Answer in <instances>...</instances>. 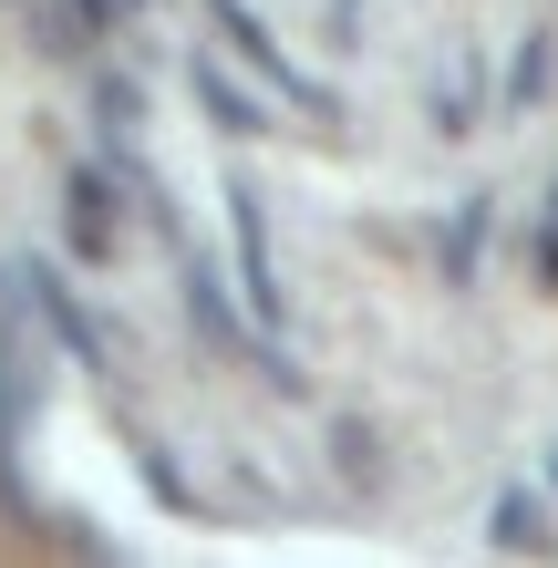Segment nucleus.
Here are the masks:
<instances>
[{"label":"nucleus","mask_w":558,"mask_h":568,"mask_svg":"<svg viewBox=\"0 0 558 568\" xmlns=\"http://www.w3.org/2000/svg\"><path fill=\"white\" fill-rule=\"evenodd\" d=\"M21 270H31V300H42V321H52V331H62V342H73V352L93 362V373H104V331H93V321H83V300H73V290H62V280L42 270V258H21Z\"/></svg>","instance_id":"20e7f679"},{"label":"nucleus","mask_w":558,"mask_h":568,"mask_svg":"<svg viewBox=\"0 0 558 568\" xmlns=\"http://www.w3.org/2000/svg\"><path fill=\"white\" fill-rule=\"evenodd\" d=\"M196 104H207V124H217V135H258V124H270V104H248V93L227 83L217 62H196Z\"/></svg>","instance_id":"39448f33"},{"label":"nucleus","mask_w":558,"mask_h":568,"mask_svg":"<svg viewBox=\"0 0 558 568\" xmlns=\"http://www.w3.org/2000/svg\"><path fill=\"white\" fill-rule=\"evenodd\" d=\"M435 124H445V135H466V124H476V52H455V73H445V104H435Z\"/></svg>","instance_id":"1a4fd4ad"},{"label":"nucleus","mask_w":558,"mask_h":568,"mask_svg":"<svg viewBox=\"0 0 558 568\" xmlns=\"http://www.w3.org/2000/svg\"><path fill=\"white\" fill-rule=\"evenodd\" d=\"M227 239H239V280H248V311L280 331V270H270V207H258V186H227Z\"/></svg>","instance_id":"f03ea898"},{"label":"nucleus","mask_w":558,"mask_h":568,"mask_svg":"<svg viewBox=\"0 0 558 568\" xmlns=\"http://www.w3.org/2000/svg\"><path fill=\"white\" fill-rule=\"evenodd\" d=\"M486 538H497V548H548V517H538V496H497V517H486Z\"/></svg>","instance_id":"0eeeda50"},{"label":"nucleus","mask_w":558,"mask_h":568,"mask_svg":"<svg viewBox=\"0 0 558 568\" xmlns=\"http://www.w3.org/2000/svg\"><path fill=\"white\" fill-rule=\"evenodd\" d=\"M207 21L227 31V52H239V62H248L258 83H280L290 104H311V114H332V93H321V83L301 73V62H290V52L270 42V31H258V11H248V0H207Z\"/></svg>","instance_id":"f257e3e1"},{"label":"nucleus","mask_w":558,"mask_h":568,"mask_svg":"<svg viewBox=\"0 0 558 568\" xmlns=\"http://www.w3.org/2000/svg\"><path fill=\"white\" fill-rule=\"evenodd\" d=\"M93 104H104L114 135H135V83H93Z\"/></svg>","instance_id":"9d476101"},{"label":"nucleus","mask_w":558,"mask_h":568,"mask_svg":"<svg viewBox=\"0 0 558 568\" xmlns=\"http://www.w3.org/2000/svg\"><path fill=\"white\" fill-rule=\"evenodd\" d=\"M538 104H548V31H528L507 62V114H538Z\"/></svg>","instance_id":"423d86ee"},{"label":"nucleus","mask_w":558,"mask_h":568,"mask_svg":"<svg viewBox=\"0 0 558 568\" xmlns=\"http://www.w3.org/2000/svg\"><path fill=\"white\" fill-rule=\"evenodd\" d=\"M62 239L83 258H114V186L93 176V165H73V186H62Z\"/></svg>","instance_id":"7ed1b4c3"},{"label":"nucleus","mask_w":558,"mask_h":568,"mask_svg":"<svg viewBox=\"0 0 558 568\" xmlns=\"http://www.w3.org/2000/svg\"><path fill=\"white\" fill-rule=\"evenodd\" d=\"M548 227H558V217H548Z\"/></svg>","instance_id":"9b49d317"},{"label":"nucleus","mask_w":558,"mask_h":568,"mask_svg":"<svg viewBox=\"0 0 558 568\" xmlns=\"http://www.w3.org/2000/svg\"><path fill=\"white\" fill-rule=\"evenodd\" d=\"M476 239H486V196H466L445 227V280H476Z\"/></svg>","instance_id":"6e6552de"}]
</instances>
